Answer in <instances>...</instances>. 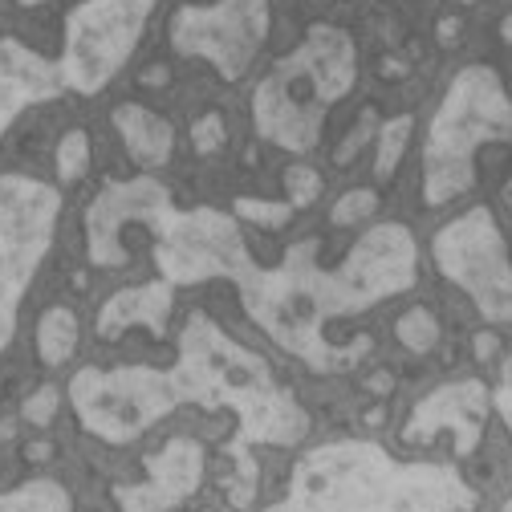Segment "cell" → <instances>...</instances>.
I'll return each instance as SVG.
<instances>
[{"label": "cell", "mask_w": 512, "mask_h": 512, "mask_svg": "<svg viewBox=\"0 0 512 512\" xmlns=\"http://www.w3.org/2000/svg\"><path fill=\"white\" fill-rule=\"evenodd\" d=\"M512 139V94L492 66H464L447 82L423 131V200L443 212L468 200L480 179V151Z\"/></svg>", "instance_id": "cell-1"}, {"label": "cell", "mask_w": 512, "mask_h": 512, "mask_svg": "<svg viewBox=\"0 0 512 512\" xmlns=\"http://www.w3.org/2000/svg\"><path fill=\"white\" fill-rule=\"evenodd\" d=\"M431 261L443 285L460 293L488 330L512 326V252L488 204H468L431 236Z\"/></svg>", "instance_id": "cell-2"}, {"label": "cell", "mask_w": 512, "mask_h": 512, "mask_svg": "<svg viewBox=\"0 0 512 512\" xmlns=\"http://www.w3.org/2000/svg\"><path fill=\"white\" fill-rule=\"evenodd\" d=\"M155 0H86L66 25V49L57 57V86L66 94H102L143 41Z\"/></svg>", "instance_id": "cell-3"}, {"label": "cell", "mask_w": 512, "mask_h": 512, "mask_svg": "<svg viewBox=\"0 0 512 512\" xmlns=\"http://www.w3.org/2000/svg\"><path fill=\"white\" fill-rule=\"evenodd\" d=\"M269 37V0H216L183 5L171 21V45L183 57H200L224 78L240 82Z\"/></svg>", "instance_id": "cell-4"}, {"label": "cell", "mask_w": 512, "mask_h": 512, "mask_svg": "<svg viewBox=\"0 0 512 512\" xmlns=\"http://www.w3.org/2000/svg\"><path fill=\"white\" fill-rule=\"evenodd\" d=\"M500 33H504V41H508V45H512V13H508V17H504V25H500Z\"/></svg>", "instance_id": "cell-5"}, {"label": "cell", "mask_w": 512, "mask_h": 512, "mask_svg": "<svg viewBox=\"0 0 512 512\" xmlns=\"http://www.w3.org/2000/svg\"><path fill=\"white\" fill-rule=\"evenodd\" d=\"M504 204H508V212H512V171H508V183H504Z\"/></svg>", "instance_id": "cell-6"}, {"label": "cell", "mask_w": 512, "mask_h": 512, "mask_svg": "<svg viewBox=\"0 0 512 512\" xmlns=\"http://www.w3.org/2000/svg\"><path fill=\"white\" fill-rule=\"evenodd\" d=\"M464 5H472V0H464Z\"/></svg>", "instance_id": "cell-7"}]
</instances>
